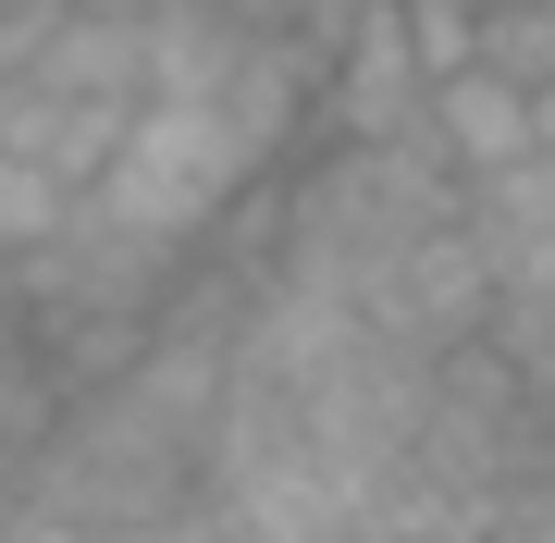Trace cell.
Returning a JSON list of instances; mask_svg holds the SVG:
<instances>
[{
  "label": "cell",
  "instance_id": "obj_1",
  "mask_svg": "<svg viewBox=\"0 0 555 543\" xmlns=\"http://www.w3.org/2000/svg\"><path fill=\"white\" fill-rule=\"evenodd\" d=\"M531 457H555L543 396L481 334L433 346V359H420V396H408V469H433V482L469 494V519H481V494H494L506 469H531Z\"/></svg>",
  "mask_w": 555,
  "mask_h": 543
},
{
  "label": "cell",
  "instance_id": "obj_3",
  "mask_svg": "<svg viewBox=\"0 0 555 543\" xmlns=\"http://www.w3.org/2000/svg\"><path fill=\"white\" fill-rule=\"evenodd\" d=\"M420 137H433L444 173L469 185V173H494V161H518V148H531V87H506L494 62H456V75L420 87Z\"/></svg>",
  "mask_w": 555,
  "mask_h": 543
},
{
  "label": "cell",
  "instance_id": "obj_4",
  "mask_svg": "<svg viewBox=\"0 0 555 543\" xmlns=\"http://www.w3.org/2000/svg\"><path fill=\"white\" fill-rule=\"evenodd\" d=\"M38 87H62V100H137L149 87V50H137V13H75L62 0V25H50V50H38Z\"/></svg>",
  "mask_w": 555,
  "mask_h": 543
},
{
  "label": "cell",
  "instance_id": "obj_7",
  "mask_svg": "<svg viewBox=\"0 0 555 543\" xmlns=\"http://www.w3.org/2000/svg\"><path fill=\"white\" fill-rule=\"evenodd\" d=\"M75 13H149V0H75Z\"/></svg>",
  "mask_w": 555,
  "mask_h": 543
},
{
  "label": "cell",
  "instance_id": "obj_5",
  "mask_svg": "<svg viewBox=\"0 0 555 543\" xmlns=\"http://www.w3.org/2000/svg\"><path fill=\"white\" fill-rule=\"evenodd\" d=\"M481 272H494V297H543L555 309V210L518 222V235H481Z\"/></svg>",
  "mask_w": 555,
  "mask_h": 543
},
{
  "label": "cell",
  "instance_id": "obj_2",
  "mask_svg": "<svg viewBox=\"0 0 555 543\" xmlns=\"http://www.w3.org/2000/svg\"><path fill=\"white\" fill-rule=\"evenodd\" d=\"M247 173H272V161H247L235 124H222L210 100H124V137H112V161L87 173V198L124 210V222L160 235V247H185Z\"/></svg>",
  "mask_w": 555,
  "mask_h": 543
},
{
  "label": "cell",
  "instance_id": "obj_6",
  "mask_svg": "<svg viewBox=\"0 0 555 543\" xmlns=\"http://www.w3.org/2000/svg\"><path fill=\"white\" fill-rule=\"evenodd\" d=\"M62 198H75L62 173H38L25 148H0V247H25V235H38V222H50Z\"/></svg>",
  "mask_w": 555,
  "mask_h": 543
}]
</instances>
